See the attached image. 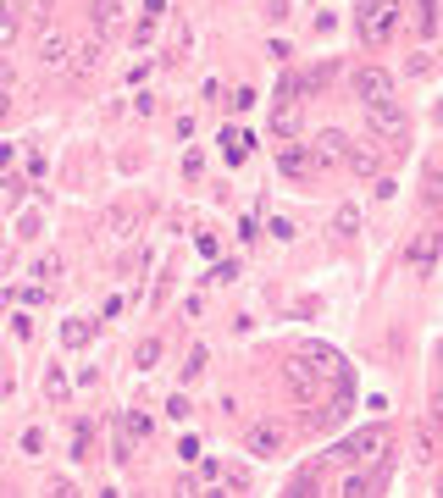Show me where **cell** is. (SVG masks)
Here are the masks:
<instances>
[{
    "label": "cell",
    "mask_w": 443,
    "mask_h": 498,
    "mask_svg": "<svg viewBox=\"0 0 443 498\" xmlns=\"http://www.w3.org/2000/svg\"><path fill=\"white\" fill-rule=\"evenodd\" d=\"M355 28L366 45H388L399 33V0H355Z\"/></svg>",
    "instance_id": "6da1fadb"
},
{
    "label": "cell",
    "mask_w": 443,
    "mask_h": 498,
    "mask_svg": "<svg viewBox=\"0 0 443 498\" xmlns=\"http://www.w3.org/2000/svg\"><path fill=\"white\" fill-rule=\"evenodd\" d=\"M266 127L277 133V139H300L305 133V100L294 94V78H282V89H277V106H272V117H266Z\"/></svg>",
    "instance_id": "7a4b0ae2"
},
{
    "label": "cell",
    "mask_w": 443,
    "mask_h": 498,
    "mask_svg": "<svg viewBox=\"0 0 443 498\" xmlns=\"http://www.w3.org/2000/svg\"><path fill=\"white\" fill-rule=\"evenodd\" d=\"M355 100H360V106L366 111H377V106H399V83H394V73H383V66H355Z\"/></svg>",
    "instance_id": "3957f363"
},
{
    "label": "cell",
    "mask_w": 443,
    "mask_h": 498,
    "mask_svg": "<svg viewBox=\"0 0 443 498\" xmlns=\"http://www.w3.org/2000/svg\"><path fill=\"white\" fill-rule=\"evenodd\" d=\"M383 449H388V432H383V426H366V432H355V438L333 443V449H327V459H333V465H360V459L383 454Z\"/></svg>",
    "instance_id": "277c9868"
},
{
    "label": "cell",
    "mask_w": 443,
    "mask_h": 498,
    "mask_svg": "<svg viewBox=\"0 0 443 498\" xmlns=\"http://www.w3.org/2000/svg\"><path fill=\"white\" fill-rule=\"evenodd\" d=\"M122 22H128V6L122 0H89V39H117Z\"/></svg>",
    "instance_id": "5b68a950"
},
{
    "label": "cell",
    "mask_w": 443,
    "mask_h": 498,
    "mask_svg": "<svg viewBox=\"0 0 443 498\" xmlns=\"http://www.w3.org/2000/svg\"><path fill=\"white\" fill-rule=\"evenodd\" d=\"M310 161H316V172H327V166H343V155H350V133H338V127H322L316 139L305 144Z\"/></svg>",
    "instance_id": "8992f818"
},
{
    "label": "cell",
    "mask_w": 443,
    "mask_h": 498,
    "mask_svg": "<svg viewBox=\"0 0 443 498\" xmlns=\"http://www.w3.org/2000/svg\"><path fill=\"white\" fill-rule=\"evenodd\" d=\"M67 61H73V39L61 28H45L39 33V66H45V73H61Z\"/></svg>",
    "instance_id": "52a82bcc"
},
{
    "label": "cell",
    "mask_w": 443,
    "mask_h": 498,
    "mask_svg": "<svg viewBox=\"0 0 443 498\" xmlns=\"http://www.w3.org/2000/svg\"><path fill=\"white\" fill-rule=\"evenodd\" d=\"M366 122H371L377 139H388V144H404V133H410V122H404L399 106H377V111H366Z\"/></svg>",
    "instance_id": "ba28073f"
},
{
    "label": "cell",
    "mask_w": 443,
    "mask_h": 498,
    "mask_svg": "<svg viewBox=\"0 0 443 498\" xmlns=\"http://www.w3.org/2000/svg\"><path fill=\"white\" fill-rule=\"evenodd\" d=\"M277 166H282V178H294V183H310L316 178V161H310L305 144H282L277 150Z\"/></svg>",
    "instance_id": "9c48e42d"
},
{
    "label": "cell",
    "mask_w": 443,
    "mask_h": 498,
    "mask_svg": "<svg viewBox=\"0 0 443 498\" xmlns=\"http://www.w3.org/2000/svg\"><path fill=\"white\" fill-rule=\"evenodd\" d=\"M343 166H350L355 178H377V166H383V150H377V144H355V139H350V155H343Z\"/></svg>",
    "instance_id": "30bf717a"
},
{
    "label": "cell",
    "mask_w": 443,
    "mask_h": 498,
    "mask_svg": "<svg viewBox=\"0 0 443 498\" xmlns=\"http://www.w3.org/2000/svg\"><path fill=\"white\" fill-rule=\"evenodd\" d=\"M100 56H106L100 39H83V45H73V61H67V66H73L78 78H89V73H100Z\"/></svg>",
    "instance_id": "8fae6325"
},
{
    "label": "cell",
    "mask_w": 443,
    "mask_h": 498,
    "mask_svg": "<svg viewBox=\"0 0 443 498\" xmlns=\"http://www.w3.org/2000/svg\"><path fill=\"white\" fill-rule=\"evenodd\" d=\"M244 449L256 454V459H272V454L282 449V432H277V426H249V438H244Z\"/></svg>",
    "instance_id": "7c38bea8"
},
{
    "label": "cell",
    "mask_w": 443,
    "mask_h": 498,
    "mask_svg": "<svg viewBox=\"0 0 443 498\" xmlns=\"http://www.w3.org/2000/svg\"><path fill=\"white\" fill-rule=\"evenodd\" d=\"M45 398H50V405L61 410V405H67V398H73V382H67V371H61V365H45Z\"/></svg>",
    "instance_id": "4fadbf2b"
},
{
    "label": "cell",
    "mask_w": 443,
    "mask_h": 498,
    "mask_svg": "<svg viewBox=\"0 0 443 498\" xmlns=\"http://www.w3.org/2000/svg\"><path fill=\"white\" fill-rule=\"evenodd\" d=\"M94 338V321L89 316H67V321H61V344H67V349H83Z\"/></svg>",
    "instance_id": "5bb4252c"
},
{
    "label": "cell",
    "mask_w": 443,
    "mask_h": 498,
    "mask_svg": "<svg viewBox=\"0 0 443 498\" xmlns=\"http://www.w3.org/2000/svg\"><path fill=\"white\" fill-rule=\"evenodd\" d=\"M432 249H438V232H421V239L410 244V266H416L421 277H432Z\"/></svg>",
    "instance_id": "9a60e30c"
},
{
    "label": "cell",
    "mask_w": 443,
    "mask_h": 498,
    "mask_svg": "<svg viewBox=\"0 0 443 498\" xmlns=\"http://www.w3.org/2000/svg\"><path fill=\"white\" fill-rule=\"evenodd\" d=\"M383 476H388V471H383V465H377V471H371V476H350V482H343V498H366L371 487H383Z\"/></svg>",
    "instance_id": "2e32d148"
},
{
    "label": "cell",
    "mask_w": 443,
    "mask_h": 498,
    "mask_svg": "<svg viewBox=\"0 0 443 498\" xmlns=\"http://www.w3.org/2000/svg\"><path fill=\"white\" fill-rule=\"evenodd\" d=\"M155 360H161V338H139L134 365H139V371H155Z\"/></svg>",
    "instance_id": "e0dca14e"
},
{
    "label": "cell",
    "mask_w": 443,
    "mask_h": 498,
    "mask_svg": "<svg viewBox=\"0 0 443 498\" xmlns=\"http://www.w3.org/2000/svg\"><path fill=\"white\" fill-rule=\"evenodd\" d=\"M22 188H28L22 178H0V211H17L22 205Z\"/></svg>",
    "instance_id": "ac0fdd59"
},
{
    "label": "cell",
    "mask_w": 443,
    "mask_h": 498,
    "mask_svg": "<svg viewBox=\"0 0 443 498\" xmlns=\"http://www.w3.org/2000/svg\"><path fill=\"white\" fill-rule=\"evenodd\" d=\"M117 426L128 432V438H150V415H144V410H128V415H122Z\"/></svg>",
    "instance_id": "d6986e66"
},
{
    "label": "cell",
    "mask_w": 443,
    "mask_h": 498,
    "mask_svg": "<svg viewBox=\"0 0 443 498\" xmlns=\"http://www.w3.org/2000/svg\"><path fill=\"white\" fill-rule=\"evenodd\" d=\"M34 277H39V288L56 283V277H61V255H39V260H34Z\"/></svg>",
    "instance_id": "ffe728a7"
},
{
    "label": "cell",
    "mask_w": 443,
    "mask_h": 498,
    "mask_svg": "<svg viewBox=\"0 0 443 498\" xmlns=\"http://www.w3.org/2000/svg\"><path fill=\"white\" fill-rule=\"evenodd\" d=\"M355 227H360V211H355V205H343V211L333 216V232H343V239H355Z\"/></svg>",
    "instance_id": "44dd1931"
},
{
    "label": "cell",
    "mask_w": 443,
    "mask_h": 498,
    "mask_svg": "<svg viewBox=\"0 0 443 498\" xmlns=\"http://www.w3.org/2000/svg\"><path fill=\"white\" fill-rule=\"evenodd\" d=\"M12 39H17V12L6 6V0H0V50H6Z\"/></svg>",
    "instance_id": "7402d4cb"
},
{
    "label": "cell",
    "mask_w": 443,
    "mask_h": 498,
    "mask_svg": "<svg viewBox=\"0 0 443 498\" xmlns=\"http://www.w3.org/2000/svg\"><path fill=\"white\" fill-rule=\"evenodd\" d=\"M282 498H316V471H300L294 482H289V493Z\"/></svg>",
    "instance_id": "603a6c76"
},
{
    "label": "cell",
    "mask_w": 443,
    "mask_h": 498,
    "mask_svg": "<svg viewBox=\"0 0 443 498\" xmlns=\"http://www.w3.org/2000/svg\"><path fill=\"white\" fill-rule=\"evenodd\" d=\"M45 498H83V493H78V487H73L67 476H50V487H45Z\"/></svg>",
    "instance_id": "cb8c5ba5"
},
{
    "label": "cell",
    "mask_w": 443,
    "mask_h": 498,
    "mask_svg": "<svg viewBox=\"0 0 443 498\" xmlns=\"http://www.w3.org/2000/svg\"><path fill=\"white\" fill-rule=\"evenodd\" d=\"M416 12H421V33L438 28V0H416Z\"/></svg>",
    "instance_id": "d4e9b609"
},
{
    "label": "cell",
    "mask_w": 443,
    "mask_h": 498,
    "mask_svg": "<svg viewBox=\"0 0 443 498\" xmlns=\"http://www.w3.org/2000/svg\"><path fill=\"white\" fill-rule=\"evenodd\" d=\"M239 277V260H216L211 266V283H233Z\"/></svg>",
    "instance_id": "484cf974"
},
{
    "label": "cell",
    "mask_w": 443,
    "mask_h": 498,
    "mask_svg": "<svg viewBox=\"0 0 443 498\" xmlns=\"http://www.w3.org/2000/svg\"><path fill=\"white\" fill-rule=\"evenodd\" d=\"M39 449H45V432L28 426V432H22V454H39Z\"/></svg>",
    "instance_id": "4316f807"
},
{
    "label": "cell",
    "mask_w": 443,
    "mask_h": 498,
    "mask_svg": "<svg viewBox=\"0 0 443 498\" xmlns=\"http://www.w3.org/2000/svg\"><path fill=\"white\" fill-rule=\"evenodd\" d=\"M167 415H172V421H188V398H183V393L167 398Z\"/></svg>",
    "instance_id": "83f0119b"
},
{
    "label": "cell",
    "mask_w": 443,
    "mask_h": 498,
    "mask_svg": "<svg viewBox=\"0 0 443 498\" xmlns=\"http://www.w3.org/2000/svg\"><path fill=\"white\" fill-rule=\"evenodd\" d=\"M205 371V349H188V365H183V377H200Z\"/></svg>",
    "instance_id": "f1b7e54d"
},
{
    "label": "cell",
    "mask_w": 443,
    "mask_h": 498,
    "mask_svg": "<svg viewBox=\"0 0 443 498\" xmlns=\"http://www.w3.org/2000/svg\"><path fill=\"white\" fill-rule=\"evenodd\" d=\"M161 12H167V0H144V22H161Z\"/></svg>",
    "instance_id": "f546056e"
},
{
    "label": "cell",
    "mask_w": 443,
    "mask_h": 498,
    "mask_svg": "<svg viewBox=\"0 0 443 498\" xmlns=\"http://www.w3.org/2000/svg\"><path fill=\"white\" fill-rule=\"evenodd\" d=\"M12 83V61H6V50H0V89Z\"/></svg>",
    "instance_id": "4dcf8cb0"
},
{
    "label": "cell",
    "mask_w": 443,
    "mask_h": 498,
    "mask_svg": "<svg viewBox=\"0 0 443 498\" xmlns=\"http://www.w3.org/2000/svg\"><path fill=\"white\" fill-rule=\"evenodd\" d=\"M12 155H17V144H6V139H0V166H6Z\"/></svg>",
    "instance_id": "1f68e13d"
},
{
    "label": "cell",
    "mask_w": 443,
    "mask_h": 498,
    "mask_svg": "<svg viewBox=\"0 0 443 498\" xmlns=\"http://www.w3.org/2000/svg\"><path fill=\"white\" fill-rule=\"evenodd\" d=\"M6 111H12V94H6V89H0V122H6Z\"/></svg>",
    "instance_id": "d6a6232c"
},
{
    "label": "cell",
    "mask_w": 443,
    "mask_h": 498,
    "mask_svg": "<svg viewBox=\"0 0 443 498\" xmlns=\"http://www.w3.org/2000/svg\"><path fill=\"white\" fill-rule=\"evenodd\" d=\"M28 6H34V12H45V6H50V0H28Z\"/></svg>",
    "instance_id": "836d02e7"
}]
</instances>
